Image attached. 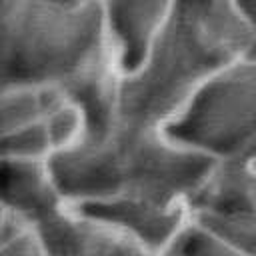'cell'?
<instances>
[{
  "instance_id": "6",
  "label": "cell",
  "mask_w": 256,
  "mask_h": 256,
  "mask_svg": "<svg viewBox=\"0 0 256 256\" xmlns=\"http://www.w3.org/2000/svg\"><path fill=\"white\" fill-rule=\"evenodd\" d=\"M172 0H102L104 34L122 78L148 60L170 14Z\"/></svg>"
},
{
  "instance_id": "18",
  "label": "cell",
  "mask_w": 256,
  "mask_h": 256,
  "mask_svg": "<svg viewBox=\"0 0 256 256\" xmlns=\"http://www.w3.org/2000/svg\"><path fill=\"white\" fill-rule=\"evenodd\" d=\"M252 164H254V166H256V162H252Z\"/></svg>"
},
{
  "instance_id": "17",
  "label": "cell",
  "mask_w": 256,
  "mask_h": 256,
  "mask_svg": "<svg viewBox=\"0 0 256 256\" xmlns=\"http://www.w3.org/2000/svg\"><path fill=\"white\" fill-rule=\"evenodd\" d=\"M4 6H6V0H0V18H2V12H4Z\"/></svg>"
},
{
  "instance_id": "13",
  "label": "cell",
  "mask_w": 256,
  "mask_h": 256,
  "mask_svg": "<svg viewBox=\"0 0 256 256\" xmlns=\"http://www.w3.org/2000/svg\"><path fill=\"white\" fill-rule=\"evenodd\" d=\"M48 136L54 146V156L74 148L86 134V122L76 104L64 98L46 118H44Z\"/></svg>"
},
{
  "instance_id": "15",
  "label": "cell",
  "mask_w": 256,
  "mask_h": 256,
  "mask_svg": "<svg viewBox=\"0 0 256 256\" xmlns=\"http://www.w3.org/2000/svg\"><path fill=\"white\" fill-rule=\"evenodd\" d=\"M26 222H22L18 216H14L4 204H0V244L6 242L20 226H24Z\"/></svg>"
},
{
  "instance_id": "8",
  "label": "cell",
  "mask_w": 256,
  "mask_h": 256,
  "mask_svg": "<svg viewBox=\"0 0 256 256\" xmlns=\"http://www.w3.org/2000/svg\"><path fill=\"white\" fill-rule=\"evenodd\" d=\"M74 208L114 226L156 256L188 220L184 204L148 198H108Z\"/></svg>"
},
{
  "instance_id": "5",
  "label": "cell",
  "mask_w": 256,
  "mask_h": 256,
  "mask_svg": "<svg viewBox=\"0 0 256 256\" xmlns=\"http://www.w3.org/2000/svg\"><path fill=\"white\" fill-rule=\"evenodd\" d=\"M188 220L256 256V166L230 160L212 162L186 202Z\"/></svg>"
},
{
  "instance_id": "1",
  "label": "cell",
  "mask_w": 256,
  "mask_h": 256,
  "mask_svg": "<svg viewBox=\"0 0 256 256\" xmlns=\"http://www.w3.org/2000/svg\"><path fill=\"white\" fill-rule=\"evenodd\" d=\"M250 40L236 0H172L148 60L120 82L118 122L164 130L202 84L246 58Z\"/></svg>"
},
{
  "instance_id": "10",
  "label": "cell",
  "mask_w": 256,
  "mask_h": 256,
  "mask_svg": "<svg viewBox=\"0 0 256 256\" xmlns=\"http://www.w3.org/2000/svg\"><path fill=\"white\" fill-rule=\"evenodd\" d=\"M66 96L54 88H0V138L42 122Z\"/></svg>"
},
{
  "instance_id": "4",
  "label": "cell",
  "mask_w": 256,
  "mask_h": 256,
  "mask_svg": "<svg viewBox=\"0 0 256 256\" xmlns=\"http://www.w3.org/2000/svg\"><path fill=\"white\" fill-rule=\"evenodd\" d=\"M164 132L210 162H256V60L214 74Z\"/></svg>"
},
{
  "instance_id": "14",
  "label": "cell",
  "mask_w": 256,
  "mask_h": 256,
  "mask_svg": "<svg viewBox=\"0 0 256 256\" xmlns=\"http://www.w3.org/2000/svg\"><path fill=\"white\" fill-rule=\"evenodd\" d=\"M0 256H48V252L36 228L24 224L0 244Z\"/></svg>"
},
{
  "instance_id": "9",
  "label": "cell",
  "mask_w": 256,
  "mask_h": 256,
  "mask_svg": "<svg viewBox=\"0 0 256 256\" xmlns=\"http://www.w3.org/2000/svg\"><path fill=\"white\" fill-rule=\"evenodd\" d=\"M0 204L32 228L68 208L50 162L0 160Z\"/></svg>"
},
{
  "instance_id": "2",
  "label": "cell",
  "mask_w": 256,
  "mask_h": 256,
  "mask_svg": "<svg viewBox=\"0 0 256 256\" xmlns=\"http://www.w3.org/2000/svg\"><path fill=\"white\" fill-rule=\"evenodd\" d=\"M210 166V160L180 146L164 130L122 122L106 136L82 138L50 160L70 206L108 198H148L186 206Z\"/></svg>"
},
{
  "instance_id": "16",
  "label": "cell",
  "mask_w": 256,
  "mask_h": 256,
  "mask_svg": "<svg viewBox=\"0 0 256 256\" xmlns=\"http://www.w3.org/2000/svg\"><path fill=\"white\" fill-rule=\"evenodd\" d=\"M246 56L252 58V60H256V30L252 32V40H250V48H248V54Z\"/></svg>"
},
{
  "instance_id": "3",
  "label": "cell",
  "mask_w": 256,
  "mask_h": 256,
  "mask_svg": "<svg viewBox=\"0 0 256 256\" xmlns=\"http://www.w3.org/2000/svg\"><path fill=\"white\" fill-rule=\"evenodd\" d=\"M110 60L102 0H6L0 88L38 86L66 96Z\"/></svg>"
},
{
  "instance_id": "11",
  "label": "cell",
  "mask_w": 256,
  "mask_h": 256,
  "mask_svg": "<svg viewBox=\"0 0 256 256\" xmlns=\"http://www.w3.org/2000/svg\"><path fill=\"white\" fill-rule=\"evenodd\" d=\"M158 256H248L216 234L186 220Z\"/></svg>"
},
{
  "instance_id": "7",
  "label": "cell",
  "mask_w": 256,
  "mask_h": 256,
  "mask_svg": "<svg viewBox=\"0 0 256 256\" xmlns=\"http://www.w3.org/2000/svg\"><path fill=\"white\" fill-rule=\"evenodd\" d=\"M36 232L48 256H156L114 226L74 206L58 212Z\"/></svg>"
},
{
  "instance_id": "12",
  "label": "cell",
  "mask_w": 256,
  "mask_h": 256,
  "mask_svg": "<svg viewBox=\"0 0 256 256\" xmlns=\"http://www.w3.org/2000/svg\"><path fill=\"white\" fill-rule=\"evenodd\" d=\"M54 146L48 136L44 120L0 138V160L20 162H50Z\"/></svg>"
}]
</instances>
